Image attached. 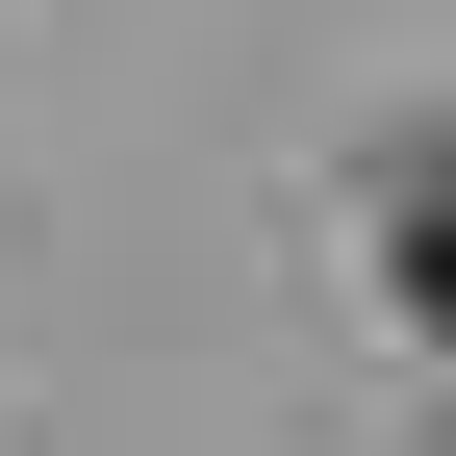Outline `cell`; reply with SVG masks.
I'll return each mask as SVG.
<instances>
[{"mask_svg":"<svg viewBox=\"0 0 456 456\" xmlns=\"http://www.w3.org/2000/svg\"><path fill=\"white\" fill-rule=\"evenodd\" d=\"M380 305H406V330H431V355H456V152H431V178H406V203H380Z\"/></svg>","mask_w":456,"mask_h":456,"instance_id":"cell-1","label":"cell"}]
</instances>
